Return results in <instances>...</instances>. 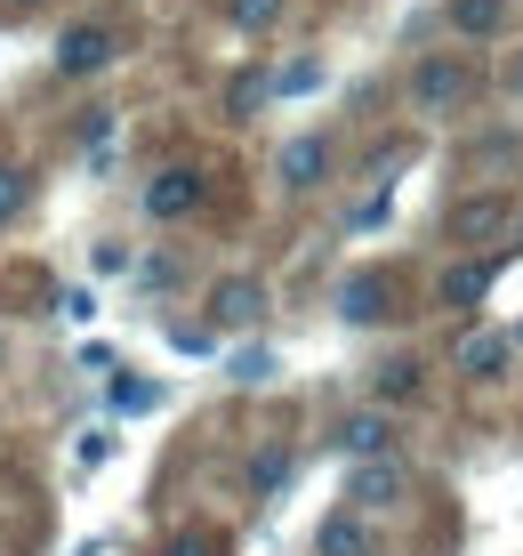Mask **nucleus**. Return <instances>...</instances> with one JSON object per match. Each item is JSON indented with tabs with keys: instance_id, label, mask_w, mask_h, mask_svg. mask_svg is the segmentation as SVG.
I'll return each instance as SVG.
<instances>
[{
	"instance_id": "nucleus-1",
	"label": "nucleus",
	"mask_w": 523,
	"mask_h": 556,
	"mask_svg": "<svg viewBox=\"0 0 523 556\" xmlns=\"http://www.w3.org/2000/svg\"><path fill=\"white\" fill-rule=\"evenodd\" d=\"M508 226H515V202L499 194V186H483V194L451 202V218H443V242H451L459 258H483V242H508Z\"/></svg>"
},
{
	"instance_id": "nucleus-2",
	"label": "nucleus",
	"mask_w": 523,
	"mask_h": 556,
	"mask_svg": "<svg viewBox=\"0 0 523 556\" xmlns=\"http://www.w3.org/2000/svg\"><path fill=\"white\" fill-rule=\"evenodd\" d=\"M468 98H475V65H468V56H419V65H411V105L428 113V122L459 113Z\"/></svg>"
},
{
	"instance_id": "nucleus-3",
	"label": "nucleus",
	"mask_w": 523,
	"mask_h": 556,
	"mask_svg": "<svg viewBox=\"0 0 523 556\" xmlns=\"http://www.w3.org/2000/svg\"><path fill=\"white\" fill-rule=\"evenodd\" d=\"M346 508H355V516L411 508V468H403L395 452H386V459H355V476H346Z\"/></svg>"
},
{
	"instance_id": "nucleus-4",
	"label": "nucleus",
	"mask_w": 523,
	"mask_h": 556,
	"mask_svg": "<svg viewBox=\"0 0 523 556\" xmlns=\"http://www.w3.org/2000/svg\"><path fill=\"white\" fill-rule=\"evenodd\" d=\"M403 291H411V282H403L395 266H362V275L339 282V315L362 323V331H371V323H395L403 315Z\"/></svg>"
},
{
	"instance_id": "nucleus-5",
	"label": "nucleus",
	"mask_w": 523,
	"mask_h": 556,
	"mask_svg": "<svg viewBox=\"0 0 523 556\" xmlns=\"http://www.w3.org/2000/svg\"><path fill=\"white\" fill-rule=\"evenodd\" d=\"M202 202H209V178L193 162H169V169H153V178H145V218L153 226H186Z\"/></svg>"
},
{
	"instance_id": "nucleus-6",
	"label": "nucleus",
	"mask_w": 523,
	"mask_h": 556,
	"mask_svg": "<svg viewBox=\"0 0 523 556\" xmlns=\"http://www.w3.org/2000/svg\"><path fill=\"white\" fill-rule=\"evenodd\" d=\"M331 169H339V146L322 138V129H306V138H290V146L275 153L282 194H315V186H331Z\"/></svg>"
},
{
	"instance_id": "nucleus-7",
	"label": "nucleus",
	"mask_w": 523,
	"mask_h": 556,
	"mask_svg": "<svg viewBox=\"0 0 523 556\" xmlns=\"http://www.w3.org/2000/svg\"><path fill=\"white\" fill-rule=\"evenodd\" d=\"M113 56H122L113 25H65L56 33V73H65V81H89V73H105Z\"/></svg>"
},
{
	"instance_id": "nucleus-8",
	"label": "nucleus",
	"mask_w": 523,
	"mask_h": 556,
	"mask_svg": "<svg viewBox=\"0 0 523 556\" xmlns=\"http://www.w3.org/2000/svg\"><path fill=\"white\" fill-rule=\"evenodd\" d=\"M492 275H499L492 258H451V266L435 275V306H443V315H483V299H492Z\"/></svg>"
},
{
	"instance_id": "nucleus-9",
	"label": "nucleus",
	"mask_w": 523,
	"mask_h": 556,
	"mask_svg": "<svg viewBox=\"0 0 523 556\" xmlns=\"http://www.w3.org/2000/svg\"><path fill=\"white\" fill-rule=\"evenodd\" d=\"M258 315H266V282H258V275L209 282V323H218V331H250Z\"/></svg>"
},
{
	"instance_id": "nucleus-10",
	"label": "nucleus",
	"mask_w": 523,
	"mask_h": 556,
	"mask_svg": "<svg viewBox=\"0 0 523 556\" xmlns=\"http://www.w3.org/2000/svg\"><path fill=\"white\" fill-rule=\"evenodd\" d=\"M371 395H379V412L428 404V363H419V355H386L379 371H371Z\"/></svg>"
},
{
	"instance_id": "nucleus-11",
	"label": "nucleus",
	"mask_w": 523,
	"mask_h": 556,
	"mask_svg": "<svg viewBox=\"0 0 523 556\" xmlns=\"http://www.w3.org/2000/svg\"><path fill=\"white\" fill-rule=\"evenodd\" d=\"M315 556H386V541H379V525H371V516L339 508V516H322V532H315Z\"/></svg>"
},
{
	"instance_id": "nucleus-12",
	"label": "nucleus",
	"mask_w": 523,
	"mask_h": 556,
	"mask_svg": "<svg viewBox=\"0 0 523 556\" xmlns=\"http://www.w3.org/2000/svg\"><path fill=\"white\" fill-rule=\"evenodd\" d=\"M339 452L346 459H386V452H395V412H355V419H346V428H339Z\"/></svg>"
},
{
	"instance_id": "nucleus-13",
	"label": "nucleus",
	"mask_w": 523,
	"mask_h": 556,
	"mask_svg": "<svg viewBox=\"0 0 523 556\" xmlns=\"http://www.w3.org/2000/svg\"><path fill=\"white\" fill-rule=\"evenodd\" d=\"M443 16H451V33H459V41H499L515 9H508V0H451Z\"/></svg>"
},
{
	"instance_id": "nucleus-14",
	"label": "nucleus",
	"mask_w": 523,
	"mask_h": 556,
	"mask_svg": "<svg viewBox=\"0 0 523 556\" xmlns=\"http://www.w3.org/2000/svg\"><path fill=\"white\" fill-rule=\"evenodd\" d=\"M290 468H298L290 444H258V452H250V468H242V492H250V501H275V492L290 484Z\"/></svg>"
},
{
	"instance_id": "nucleus-15",
	"label": "nucleus",
	"mask_w": 523,
	"mask_h": 556,
	"mask_svg": "<svg viewBox=\"0 0 523 556\" xmlns=\"http://www.w3.org/2000/svg\"><path fill=\"white\" fill-rule=\"evenodd\" d=\"M451 363H459V379H499V371H508V339H499V331H468Z\"/></svg>"
},
{
	"instance_id": "nucleus-16",
	"label": "nucleus",
	"mask_w": 523,
	"mask_h": 556,
	"mask_svg": "<svg viewBox=\"0 0 523 556\" xmlns=\"http://www.w3.org/2000/svg\"><path fill=\"white\" fill-rule=\"evenodd\" d=\"M153 556H234V541H226L218 525H178V532H169V541L153 548Z\"/></svg>"
},
{
	"instance_id": "nucleus-17",
	"label": "nucleus",
	"mask_w": 523,
	"mask_h": 556,
	"mask_svg": "<svg viewBox=\"0 0 523 556\" xmlns=\"http://www.w3.org/2000/svg\"><path fill=\"white\" fill-rule=\"evenodd\" d=\"M282 9H290V0H226V25H234V33H275Z\"/></svg>"
},
{
	"instance_id": "nucleus-18",
	"label": "nucleus",
	"mask_w": 523,
	"mask_h": 556,
	"mask_svg": "<svg viewBox=\"0 0 523 556\" xmlns=\"http://www.w3.org/2000/svg\"><path fill=\"white\" fill-rule=\"evenodd\" d=\"M25 194H33V169H25V162H0V226L25 210Z\"/></svg>"
},
{
	"instance_id": "nucleus-19",
	"label": "nucleus",
	"mask_w": 523,
	"mask_h": 556,
	"mask_svg": "<svg viewBox=\"0 0 523 556\" xmlns=\"http://www.w3.org/2000/svg\"><path fill=\"white\" fill-rule=\"evenodd\" d=\"M508 89H515V98H523V49L508 56Z\"/></svg>"
},
{
	"instance_id": "nucleus-20",
	"label": "nucleus",
	"mask_w": 523,
	"mask_h": 556,
	"mask_svg": "<svg viewBox=\"0 0 523 556\" xmlns=\"http://www.w3.org/2000/svg\"><path fill=\"white\" fill-rule=\"evenodd\" d=\"M9 9H41V0H9Z\"/></svg>"
}]
</instances>
